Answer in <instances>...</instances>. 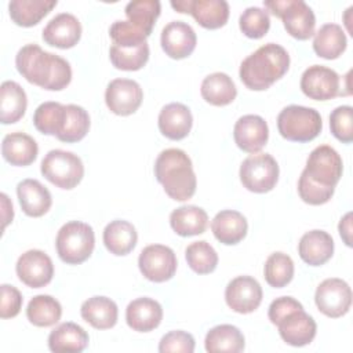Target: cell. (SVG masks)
Listing matches in <instances>:
<instances>
[{
  "mask_svg": "<svg viewBox=\"0 0 353 353\" xmlns=\"http://www.w3.org/2000/svg\"><path fill=\"white\" fill-rule=\"evenodd\" d=\"M18 72L32 84L48 91H61L72 80V68L66 59L44 51L37 44L23 46L15 57Z\"/></svg>",
  "mask_w": 353,
  "mask_h": 353,
  "instance_id": "1",
  "label": "cell"
},
{
  "mask_svg": "<svg viewBox=\"0 0 353 353\" xmlns=\"http://www.w3.org/2000/svg\"><path fill=\"white\" fill-rule=\"evenodd\" d=\"M290 68V55L284 47L276 43L261 46L240 65V80L254 91L268 90L281 79Z\"/></svg>",
  "mask_w": 353,
  "mask_h": 353,
  "instance_id": "2",
  "label": "cell"
},
{
  "mask_svg": "<svg viewBox=\"0 0 353 353\" xmlns=\"http://www.w3.org/2000/svg\"><path fill=\"white\" fill-rule=\"evenodd\" d=\"M154 176L172 200L186 201L196 192L197 179L192 160L182 149L163 150L154 163Z\"/></svg>",
  "mask_w": 353,
  "mask_h": 353,
  "instance_id": "3",
  "label": "cell"
},
{
  "mask_svg": "<svg viewBox=\"0 0 353 353\" xmlns=\"http://www.w3.org/2000/svg\"><path fill=\"white\" fill-rule=\"evenodd\" d=\"M57 254L68 265H80L87 261L95 247L94 229L80 221L62 225L55 239Z\"/></svg>",
  "mask_w": 353,
  "mask_h": 353,
  "instance_id": "4",
  "label": "cell"
},
{
  "mask_svg": "<svg viewBox=\"0 0 353 353\" xmlns=\"http://www.w3.org/2000/svg\"><path fill=\"white\" fill-rule=\"evenodd\" d=\"M323 128L320 113L313 108L301 105L285 106L277 116L280 135L291 142L313 141Z\"/></svg>",
  "mask_w": 353,
  "mask_h": 353,
  "instance_id": "5",
  "label": "cell"
},
{
  "mask_svg": "<svg viewBox=\"0 0 353 353\" xmlns=\"http://www.w3.org/2000/svg\"><path fill=\"white\" fill-rule=\"evenodd\" d=\"M263 6L273 15L281 18L287 33L292 37L307 40L314 34L316 17L303 0H268L263 1Z\"/></svg>",
  "mask_w": 353,
  "mask_h": 353,
  "instance_id": "6",
  "label": "cell"
},
{
  "mask_svg": "<svg viewBox=\"0 0 353 353\" xmlns=\"http://www.w3.org/2000/svg\"><path fill=\"white\" fill-rule=\"evenodd\" d=\"M43 176L61 189L76 188L84 176V165L81 159L62 149L50 150L40 164Z\"/></svg>",
  "mask_w": 353,
  "mask_h": 353,
  "instance_id": "7",
  "label": "cell"
},
{
  "mask_svg": "<svg viewBox=\"0 0 353 353\" xmlns=\"http://www.w3.org/2000/svg\"><path fill=\"white\" fill-rule=\"evenodd\" d=\"M279 172V164L272 154H251L240 165V181L250 192L266 193L276 186Z\"/></svg>",
  "mask_w": 353,
  "mask_h": 353,
  "instance_id": "8",
  "label": "cell"
},
{
  "mask_svg": "<svg viewBox=\"0 0 353 353\" xmlns=\"http://www.w3.org/2000/svg\"><path fill=\"white\" fill-rule=\"evenodd\" d=\"M302 172L320 186L335 189L343 172V163L334 148L330 145H320L310 152Z\"/></svg>",
  "mask_w": 353,
  "mask_h": 353,
  "instance_id": "9",
  "label": "cell"
},
{
  "mask_svg": "<svg viewBox=\"0 0 353 353\" xmlns=\"http://www.w3.org/2000/svg\"><path fill=\"white\" fill-rule=\"evenodd\" d=\"M317 309L331 319L345 316L352 305V290L349 284L336 277L321 281L314 292Z\"/></svg>",
  "mask_w": 353,
  "mask_h": 353,
  "instance_id": "10",
  "label": "cell"
},
{
  "mask_svg": "<svg viewBox=\"0 0 353 353\" xmlns=\"http://www.w3.org/2000/svg\"><path fill=\"white\" fill-rule=\"evenodd\" d=\"M175 252L163 244L145 247L138 258V266L145 279L153 283H164L176 272Z\"/></svg>",
  "mask_w": 353,
  "mask_h": 353,
  "instance_id": "11",
  "label": "cell"
},
{
  "mask_svg": "<svg viewBox=\"0 0 353 353\" xmlns=\"http://www.w3.org/2000/svg\"><path fill=\"white\" fill-rule=\"evenodd\" d=\"M171 7L190 14L205 29H219L229 19V4L225 0H172Z\"/></svg>",
  "mask_w": 353,
  "mask_h": 353,
  "instance_id": "12",
  "label": "cell"
},
{
  "mask_svg": "<svg viewBox=\"0 0 353 353\" xmlns=\"http://www.w3.org/2000/svg\"><path fill=\"white\" fill-rule=\"evenodd\" d=\"M18 279L30 288L47 285L54 276L51 258L41 250H29L23 252L15 265Z\"/></svg>",
  "mask_w": 353,
  "mask_h": 353,
  "instance_id": "13",
  "label": "cell"
},
{
  "mask_svg": "<svg viewBox=\"0 0 353 353\" xmlns=\"http://www.w3.org/2000/svg\"><path fill=\"white\" fill-rule=\"evenodd\" d=\"M143 99L141 85L131 79H114L105 91V102L109 110L119 116H130L138 110Z\"/></svg>",
  "mask_w": 353,
  "mask_h": 353,
  "instance_id": "14",
  "label": "cell"
},
{
  "mask_svg": "<svg viewBox=\"0 0 353 353\" xmlns=\"http://www.w3.org/2000/svg\"><path fill=\"white\" fill-rule=\"evenodd\" d=\"M302 92L314 101H328L339 95V74L327 66H309L301 76Z\"/></svg>",
  "mask_w": 353,
  "mask_h": 353,
  "instance_id": "15",
  "label": "cell"
},
{
  "mask_svg": "<svg viewBox=\"0 0 353 353\" xmlns=\"http://www.w3.org/2000/svg\"><path fill=\"white\" fill-rule=\"evenodd\" d=\"M262 287L251 276H237L225 290L226 305L236 313L247 314L256 310L262 302Z\"/></svg>",
  "mask_w": 353,
  "mask_h": 353,
  "instance_id": "16",
  "label": "cell"
},
{
  "mask_svg": "<svg viewBox=\"0 0 353 353\" xmlns=\"http://www.w3.org/2000/svg\"><path fill=\"white\" fill-rule=\"evenodd\" d=\"M163 51L172 59H183L189 57L197 43L193 28L183 21H171L161 30L160 37Z\"/></svg>",
  "mask_w": 353,
  "mask_h": 353,
  "instance_id": "17",
  "label": "cell"
},
{
  "mask_svg": "<svg viewBox=\"0 0 353 353\" xmlns=\"http://www.w3.org/2000/svg\"><path fill=\"white\" fill-rule=\"evenodd\" d=\"M276 325L281 339L287 345L296 347L309 345L314 339L317 331L316 321L303 309L288 313Z\"/></svg>",
  "mask_w": 353,
  "mask_h": 353,
  "instance_id": "18",
  "label": "cell"
},
{
  "mask_svg": "<svg viewBox=\"0 0 353 353\" xmlns=\"http://www.w3.org/2000/svg\"><path fill=\"white\" fill-rule=\"evenodd\" d=\"M236 145L247 153H258L269 139V128L266 121L258 114L241 116L233 128Z\"/></svg>",
  "mask_w": 353,
  "mask_h": 353,
  "instance_id": "19",
  "label": "cell"
},
{
  "mask_svg": "<svg viewBox=\"0 0 353 353\" xmlns=\"http://www.w3.org/2000/svg\"><path fill=\"white\" fill-rule=\"evenodd\" d=\"M81 37V25L79 19L69 12H61L50 19L43 29V40L57 48H72Z\"/></svg>",
  "mask_w": 353,
  "mask_h": 353,
  "instance_id": "20",
  "label": "cell"
},
{
  "mask_svg": "<svg viewBox=\"0 0 353 353\" xmlns=\"http://www.w3.org/2000/svg\"><path fill=\"white\" fill-rule=\"evenodd\" d=\"M163 320L161 305L148 296L131 301L125 309V321L138 332H149L160 325Z\"/></svg>",
  "mask_w": 353,
  "mask_h": 353,
  "instance_id": "21",
  "label": "cell"
},
{
  "mask_svg": "<svg viewBox=\"0 0 353 353\" xmlns=\"http://www.w3.org/2000/svg\"><path fill=\"white\" fill-rule=\"evenodd\" d=\"M160 132L172 141H181L192 130L193 117L190 109L179 102H172L165 105L157 119Z\"/></svg>",
  "mask_w": 353,
  "mask_h": 353,
  "instance_id": "22",
  "label": "cell"
},
{
  "mask_svg": "<svg viewBox=\"0 0 353 353\" xmlns=\"http://www.w3.org/2000/svg\"><path fill=\"white\" fill-rule=\"evenodd\" d=\"M298 254L305 263L321 266L328 262L334 254V240L331 234L324 230H309L299 240Z\"/></svg>",
  "mask_w": 353,
  "mask_h": 353,
  "instance_id": "23",
  "label": "cell"
},
{
  "mask_svg": "<svg viewBox=\"0 0 353 353\" xmlns=\"http://www.w3.org/2000/svg\"><path fill=\"white\" fill-rule=\"evenodd\" d=\"M17 196L22 211L28 216H43L52 204L50 190L37 179H23L17 185Z\"/></svg>",
  "mask_w": 353,
  "mask_h": 353,
  "instance_id": "24",
  "label": "cell"
},
{
  "mask_svg": "<svg viewBox=\"0 0 353 353\" xmlns=\"http://www.w3.org/2000/svg\"><path fill=\"white\" fill-rule=\"evenodd\" d=\"M211 230L219 243L225 245H234L245 237L248 223L241 212L234 210H222L212 218Z\"/></svg>",
  "mask_w": 353,
  "mask_h": 353,
  "instance_id": "25",
  "label": "cell"
},
{
  "mask_svg": "<svg viewBox=\"0 0 353 353\" xmlns=\"http://www.w3.org/2000/svg\"><path fill=\"white\" fill-rule=\"evenodd\" d=\"M37 153L36 141L25 132H11L3 138L1 154L11 165L26 167L36 160Z\"/></svg>",
  "mask_w": 353,
  "mask_h": 353,
  "instance_id": "26",
  "label": "cell"
},
{
  "mask_svg": "<svg viewBox=\"0 0 353 353\" xmlns=\"http://www.w3.org/2000/svg\"><path fill=\"white\" fill-rule=\"evenodd\" d=\"M80 314L84 321L97 330H108L116 325L119 309L114 301L108 296H91L83 302Z\"/></svg>",
  "mask_w": 353,
  "mask_h": 353,
  "instance_id": "27",
  "label": "cell"
},
{
  "mask_svg": "<svg viewBox=\"0 0 353 353\" xmlns=\"http://www.w3.org/2000/svg\"><path fill=\"white\" fill-rule=\"evenodd\" d=\"M137 240V230L128 221L114 219L103 229V244L113 255L121 256L130 254L135 248Z\"/></svg>",
  "mask_w": 353,
  "mask_h": 353,
  "instance_id": "28",
  "label": "cell"
},
{
  "mask_svg": "<svg viewBox=\"0 0 353 353\" xmlns=\"http://www.w3.org/2000/svg\"><path fill=\"white\" fill-rule=\"evenodd\" d=\"M88 334L76 323L66 321L55 327L48 335L51 352H83L88 346Z\"/></svg>",
  "mask_w": 353,
  "mask_h": 353,
  "instance_id": "29",
  "label": "cell"
},
{
  "mask_svg": "<svg viewBox=\"0 0 353 353\" xmlns=\"http://www.w3.org/2000/svg\"><path fill=\"white\" fill-rule=\"evenodd\" d=\"M28 106L23 88L12 80H6L0 85V120L3 124H12L22 119Z\"/></svg>",
  "mask_w": 353,
  "mask_h": 353,
  "instance_id": "30",
  "label": "cell"
},
{
  "mask_svg": "<svg viewBox=\"0 0 353 353\" xmlns=\"http://www.w3.org/2000/svg\"><path fill=\"white\" fill-rule=\"evenodd\" d=\"M170 225L172 230L182 237L197 236L205 232L208 215L201 207L181 205L171 212Z\"/></svg>",
  "mask_w": 353,
  "mask_h": 353,
  "instance_id": "31",
  "label": "cell"
},
{
  "mask_svg": "<svg viewBox=\"0 0 353 353\" xmlns=\"http://www.w3.org/2000/svg\"><path fill=\"white\" fill-rule=\"evenodd\" d=\"M208 353H239L244 350L245 342L243 332L232 324H221L212 327L204 339Z\"/></svg>",
  "mask_w": 353,
  "mask_h": 353,
  "instance_id": "32",
  "label": "cell"
},
{
  "mask_svg": "<svg viewBox=\"0 0 353 353\" xmlns=\"http://www.w3.org/2000/svg\"><path fill=\"white\" fill-rule=\"evenodd\" d=\"M200 92L205 102L214 106H226L234 101L237 88L232 77L223 72H215L204 77Z\"/></svg>",
  "mask_w": 353,
  "mask_h": 353,
  "instance_id": "33",
  "label": "cell"
},
{
  "mask_svg": "<svg viewBox=\"0 0 353 353\" xmlns=\"http://www.w3.org/2000/svg\"><path fill=\"white\" fill-rule=\"evenodd\" d=\"M55 6L57 0H12L8 3V12L18 26L30 28L37 25Z\"/></svg>",
  "mask_w": 353,
  "mask_h": 353,
  "instance_id": "34",
  "label": "cell"
},
{
  "mask_svg": "<svg viewBox=\"0 0 353 353\" xmlns=\"http://www.w3.org/2000/svg\"><path fill=\"white\" fill-rule=\"evenodd\" d=\"M346 34L338 23H325L314 33L313 50L324 59H336L346 50Z\"/></svg>",
  "mask_w": 353,
  "mask_h": 353,
  "instance_id": "35",
  "label": "cell"
},
{
  "mask_svg": "<svg viewBox=\"0 0 353 353\" xmlns=\"http://www.w3.org/2000/svg\"><path fill=\"white\" fill-rule=\"evenodd\" d=\"M62 306L51 295L33 296L26 307L28 320L36 327H51L61 320Z\"/></svg>",
  "mask_w": 353,
  "mask_h": 353,
  "instance_id": "36",
  "label": "cell"
},
{
  "mask_svg": "<svg viewBox=\"0 0 353 353\" xmlns=\"http://www.w3.org/2000/svg\"><path fill=\"white\" fill-rule=\"evenodd\" d=\"M90 130V116L87 110L79 105H65V119L61 132L57 138L61 142L73 143L81 141Z\"/></svg>",
  "mask_w": 353,
  "mask_h": 353,
  "instance_id": "37",
  "label": "cell"
},
{
  "mask_svg": "<svg viewBox=\"0 0 353 353\" xmlns=\"http://www.w3.org/2000/svg\"><path fill=\"white\" fill-rule=\"evenodd\" d=\"M160 11L161 4L159 0H134L127 3L124 10L128 21L148 36H150Z\"/></svg>",
  "mask_w": 353,
  "mask_h": 353,
  "instance_id": "38",
  "label": "cell"
},
{
  "mask_svg": "<svg viewBox=\"0 0 353 353\" xmlns=\"http://www.w3.org/2000/svg\"><path fill=\"white\" fill-rule=\"evenodd\" d=\"M65 119V105L59 102H43L33 113V124L37 131L46 135H58Z\"/></svg>",
  "mask_w": 353,
  "mask_h": 353,
  "instance_id": "39",
  "label": "cell"
},
{
  "mask_svg": "<svg viewBox=\"0 0 353 353\" xmlns=\"http://www.w3.org/2000/svg\"><path fill=\"white\" fill-rule=\"evenodd\" d=\"M294 262L284 252H273L268 256L263 268L266 283L273 288H283L294 277Z\"/></svg>",
  "mask_w": 353,
  "mask_h": 353,
  "instance_id": "40",
  "label": "cell"
},
{
  "mask_svg": "<svg viewBox=\"0 0 353 353\" xmlns=\"http://www.w3.org/2000/svg\"><path fill=\"white\" fill-rule=\"evenodd\" d=\"M185 258L189 268L197 274H208L218 265V254L205 240L189 244L185 250Z\"/></svg>",
  "mask_w": 353,
  "mask_h": 353,
  "instance_id": "41",
  "label": "cell"
},
{
  "mask_svg": "<svg viewBox=\"0 0 353 353\" xmlns=\"http://www.w3.org/2000/svg\"><path fill=\"white\" fill-rule=\"evenodd\" d=\"M109 58L116 69L128 72L139 70L149 59V46L148 43H143L139 47L123 48L112 44L109 48Z\"/></svg>",
  "mask_w": 353,
  "mask_h": 353,
  "instance_id": "42",
  "label": "cell"
},
{
  "mask_svg": "<svg viewBox=\"0 0 353 353\" xmlns=\"http://www.w3.org/2000/svg\"><path fill=\"white\" fill-rule=\"evenodd\" d=\"M239 26L247 37L261 39L270 28L269 12L261 7H248L240 15Z\"/></svg>",
  "mask_w": 353,
  "mask_h": 353,
  "instance_id": "43",
  "label": "cell"
},
{
  "mask_svg": "<svg viewBox=\"0 0 353 353\" xmlns=\"http://www.w3.org/2000/svg\"><path fill=\"white\" fill-rule=\"evenodd\" d=\"M109 36L114 46L123 48H134L146 43L149 37L143 30L137 28L130 21H116L109 29Z\"/></svg>",
  "mask_w": 353,
  "mask_h": 353,
  "instance_id": "44",
  "label": "cell"
},
{
  "mask_svg": "<svg viewBox=\"0 0 353 353\" xmlns=\"http://www.w3.org/2000/svg\"><path fill=\"white\" fill-rule=\"evenodd\" d=\"M330 128L338 141L350 143L353 141V108L349 105L335 108L330 114Z\"/></svg>",
  "mask_w": 353,
  "mask_h": 353,
  "instance_id": "45",
  "label": "cell"
},
{
  "mask_svg": "<svg viewBox=\"0 0 353 353\" xmlns=\"http://www.w3.org/2000/svg\"><path fill=\"white\" fill-rule=\"evenodd\" d=\"M334 192H335L334 188L320 186L319 183L310 181L303 172L299 176V181H298L299 197L310 205H320V204L328 203Z\"/></svg>",
  "mask_w": 353,
  "mask_h": 353,
  "instance_id": "46",
  "label": "cell"
},
{
  "mask_svg": "<svg viewBox=\"0 0 353 353\" xmlns=\"http://www.w3.org/2000/svg\"><path fill=\"white\" fill-rule=\"evenodd\" d=\"M160 353L168 352H182V353H193L194 352V338L192 334L186 331H170L167 332L159 343Z\"/></svg>",
  "mask_w": 353,
  "mask_h": 353,
  "instance_id": "47",
  "label": "cell"
},
{
  "mask_svg": "<svg viewBox=\"0 0 353 353\" xmlns=\"http://www.w3.org/2000/svg\"><path fill=\"white\" fill-rule=\"evenodd\" d=\"M1 292V305H0V317L1 319H12L15 317L22 307V294L18 288L10 284L0 285Z\"/></svg>",
  "mask_w": 353,
  "mask_h": 353,
  "instance_id": "48",
  "label": "cell"
},
{
  "mask_svg": "<svg viewBox=\"0 0 353 353\" xmlns=\"http://www.w3.org/2000/svg\"><path fill=\"white\" fill-rule=\"evenodd\" d=\"M298 309H303V306L295 298H292V296H280V298H276L270 303L269 310H268V316H269L270 323L276 325L284 316H287L288 313H291L294 310H298Z\"/></svg>",
  "mask_w": 353,
  "mask_h": 353,
  "instance_id": "49",
  "label": "cell"
},
{
  "mask_svg": "<svg viewBox=\"0 0 353 353\" xmlns=\"http://www.w3.org/2000/svg\"><path fill=\"white\" fill-rule=\"evenodd\" d=\"M339 234L347 247H352V212H347L338 225Z\"/></svg>",
  "mask_w": 353,
  "mask_h": 353,
  "instance_id": "50",
  "label": "cell"
},
{
  "mask_svg": "<svg viewBox=\"0 0 353 353\" xmlns=\"http://www.w3.org/2000/svg\"><path fill=\"white\" fill-rule=\"evenodd\" d=\"M1 197V208H3V229L12 221L14 216V211H12V203L8 200V196L6 193L0 194Z\"/></svg>",
  "mask_w": 353,
  "mask_h": 353,
  "instance_id": "51",
  "label": "cell"
}]
</instances>
